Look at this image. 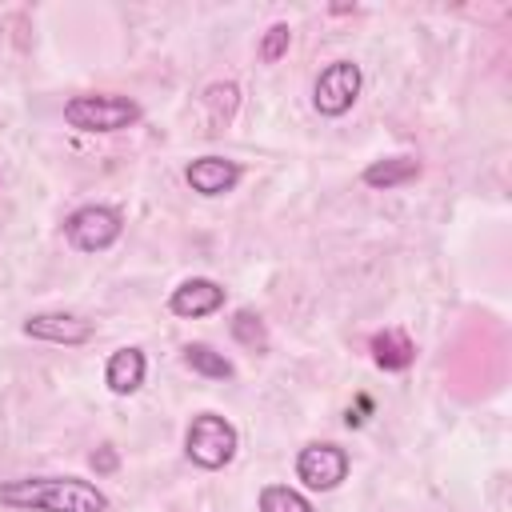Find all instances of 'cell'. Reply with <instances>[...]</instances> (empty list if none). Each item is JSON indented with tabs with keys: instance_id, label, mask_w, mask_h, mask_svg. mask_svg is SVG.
<instances>
[{
	"instance_id": "obj_1",
	"label": "cell",
	"mask_w": 512,
	"mask_h": 512,
	"mask_svg": "<svg viewBox=\"0 0 512 512\" xmlns=\"http://www.w3.org/2000/svg\"><path fill=\"white\" fill-rule=\"evenodd\" d=\"M0 504L20 512H108V496L80 476H20L0 480Z\"/></svg>"
},
{
	"instance_id": "obj_2",
	"label": "cell",
	"mask_w": 512,
	"mask_h": 512,
	"mask_svg": "<svg viewBox=\"0 0 512 512\" xmlns=\"http://www.w3.org/2000/svg\"><path fill=\"white\" fill-rule=\"evenodd\" d=\"M64 120L76 132H124L140 120V104L120 92H96V96H72L64 104Z\"/></svg>"
},
{
	"instance_id": "obj_3",
	"label": "cell",
	"mask_w": 512,
	"mask_h": 512,
	"mask_svg": "<svg viewBox=\"0 0 512 512\" xmlns=\"http://www.w3.org/2000/svg\"><path fill=\"white\" fill-rule=\"evenodd\" d=\"M236 448H240V436H236V428H232L224 416H216V412L192 416V424H188V432H184V452H188L192 464L216 472V468L232 464Z\"/></svg>"
},
{
	"instance_id": "obj_4",
	"label": "cell",
	"mask_w": 512,
	"mask_h": 512,
	"mask_svg": "<svg viewBox=\"0 0 512 512\" xmlns=\"http://www.w3.org/2000/svg\"><path fill=\"white\" fill-rule=\"evenodd\" d=\"M120 232H124V216L108 204H84L64 220V236L80 252H104L120 240Z\"/></svg>"
},
{
	"instance_id": "obj_5",
	"label": "cell",
	"mask_w": 512,
	"mask_h": 512,
	"mask_svg": "<svg viewBox=\"0 0 512 512\" xmlns=\"http://www.w3.org/2000/svg\"><path fill=\"white\" fill-rule=\"evenodd\" d=\"M364 88V72L352 60H332L312 84V108L320 116H344Z\"/></svg>"
},
{
	"instance_id": "obj_6",
	"label": "cell",
	"mask_w": 512,
	"mask_h": 512,
	"mask_svg": "<svg viewBox=\"0 0 512 512\" xmlns=\"http://www.w3.org/2000/svg\"><path fill=\"white\" fill-rule=\"evenodd\" d=\"M296 476L304 480V488L312 492H332L344 476H348V452L340 444H304L296 456Z\"/></svg>"
},
{
	"instance_id": "obj_7",
	"label": "cell",
	"mask_w": 512,
	"mask_h": 512,
	"mask_svg": "<svg viewBox=\"0 0 512 512\" xmlns=\"http://www.w3.org/2000/svg\"><path fill=\"white\" fill-rule=\"evenodd\" d=\"M24 336L44 340V344L76 348V344H88L92 340V320H84L76 312H36V316L24 320Z\"/></svg>"
},
{
	"instance_id": "obj_8",
	"label": "cell",
	"mask_w": 512,
	"mask_h": 512,
	"mask_svg": "<svg viewBox=\"0 0 512 512\" xmlns=\"http://www.w3.org/2000/svg\"><path fill=\"white\" fill-rule=\"evenodd\" d=\"M168 308H172V316H184V320L212 316L216 308H224V288L216 280H208V276H192L180 288H172Z\"/></svg>"
},
{
	"instance_id": "obj_9",
	"label": "cell",
	"mask_w": 512,
	"mask_h": 512,
	"mask_svg": "<svg viewBox=\"0 0 512 512\" xmlns=\"http://www.w3.org/2000/svg\"><path fill=\"white\" fill-rule=\"evenodd\" d=\"M184 180L200 196H224L240 184V164L228 160V156H200L184 168Z\"/></svg>"
},
{
	"instance_id": "obj_10",
	"label": "cell",
	"mask_w": 512,
	"mask_h": 512,
	"mask_svg": "<svg viewBox=\"0 0 512 512\" xmlns=\"http://www.w3.org/2000/svg\"><path fill=\"white\" fill-rule=\"evenodd\" d=\"M144 368H148V360H144V352L140 348H116L112 356H108V368H104V384L116 392V396H132L140 384H144Z\"/></svg>"
},
{
	"instance_id": "obj_11",
	"label": "cell",
	"mask_w": 512,
	"mask_h": 512,
	"mask_svg": "<svg viewBox=\"0 0 512 512\" xmlns=\"http://www.w3.org/2000/svg\"><path fill=\"white\" fill-rule=\"evenodd\" d=\"M372 360H376L384 372H404V368H412V360H416V344H412L400 328H384V332L372 336Z\"/></svg>"
},
{
	"instance_id": "obj_12",
	"label": "cell",
	"mask_w": 512,
	"mask_h": 512,
	"mask_svg": "<svg viewBox=\"0 0 512 512\" xmlns=\"http://www.w3.org/2000/svg\"><path fill=\"white\" fill-rule=\"evenodd\" d=\"M420 176V160H412V156H388V160H376V164H368L364 168V184L368 188H400V184H408V180H416Z\"/></svg>"
},
{
	"instance_id": "obj_13",
	"label": "cell",
	"mask_w": 512,
	"mask_h": 512,
	"mask_svg": "<svg viewBox=\"0 0 512 512\" xmlns=\"http://www.w3.org/2000/svg\"><path fill=\"white\" fill-rule=\"evenodd\" d=\"M204 108H208L212 128H224V124L236 116V108H240V88H236L232 80L208 84V88H204Z\"/></svg>"
},
{
	"instance_id": "obj_14",
	"label": "cell",
	"mask_w": 512,
	"mask_h": 512,
	"mask_svg": "<svg viewBox=\"0 0 512 512\" xmlns=\"http://www.w3.org/2000/svg\"><path fill=\"white\" fill-rule=\"evenodd\" d=\"M184 364L208 380H228L232 376V360L224 352H216L212 344H188L184 348Z\"/></svg>"
},
{
	"instance_id": "obj_15",
	"label": "cell",
	"mask_w": 512,
	"mask_h": 512,
	"mask_svg": "<svg viewBox=\"0 0 512 512\" xmlns=\"http://www.w3.org/2000/svg\"><path fill=\"white\" fill-rule=\"evenodd\" d=\"M228 328H232V340H236V344H244V348H252V352H268V328H264V320H260L252 308H240Z\"/></svg>"
},
{
	"instance_id": "obj_16",
	"label": "cell",
	"mask_w": 512,
	"mask_h": 512,
	"mask_svg": "<svg viewBox=\"0 0 512 512\" xmlns=\"http://www.w3.org/2000/svg\"><path fill=\"white\" fill-rule=\"evenodd\" d=\"M260 512H312V504L288 484H268L260 488Z\"/></svg>"
},
{
	"instance_id": "obj_17",
	"label": "cell",
	"mask_w": 512,
	"mask_h": 512,
	"mask_svg": "<svg viewBox=\"0 0 512 512\" xmlns=\"http://www.w3.org/2000/svg\"><path fill=\"white\" fill-rule=\"evenodd\" d=\"M288 44H292V28H288V24H272V28L264 32V40H260V60H264V64H276V60L288 52Z\"/></svg>"
},
{
	"instance_id": "obj_18",
	"label": "cell",
	"mask_w": 512,
	"mask_h": 512,
	"mask_svg": "<svg viewBox=\"0 0 512 512\" xmlns=\"http://www.w3.org/2000/svg\"><path fill=\"white\" fill-rule=\"evenodd\" d=\"M92 468H96V472H112V468H116V452H112L108 444L96 448V452H92Z\"/></svg>"
}]
</instances>
